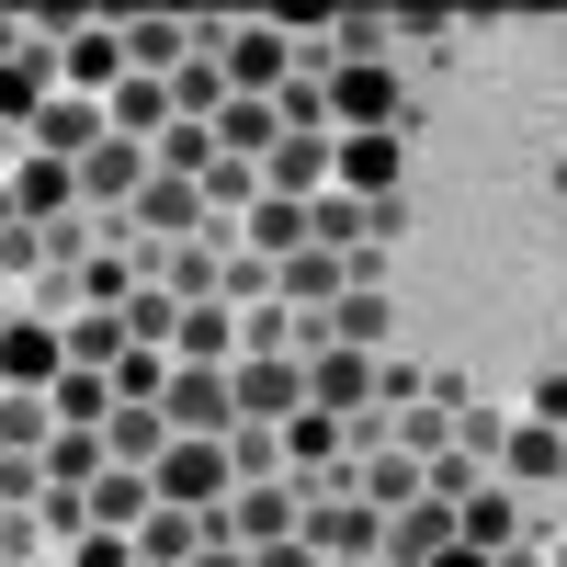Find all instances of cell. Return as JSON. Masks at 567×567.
<instances>
[{
	"mask_svg": "<svg viewBox=\"0 0 567 567\" xmlns=\"http://www.w3.org/2000/svg\"><path fill=\"white\" fill-rule=\"evenodd\" d=\"M159 420H171V443H227V432H239V398H227V374H216V363H171Z\"/></svg>",
	"mask_w": 567,
	"mask_h": 567,
	"instance_id": "obj_1",
	"label": "cell"
},
{
	"mask_svg": "<svg viewBox=\"0 0 567 567\" xmlns=\"http://www.w3.org/2000/svg\"><path fill=\"white\" fill-rule=\"evenodd\" d=\"M148 488L171 511H227V499H239V465H227V443H159Z\"/></svg>",
	"mask_w": 567,
	"mask_h": 567,
	"instance_id": "obj_2",
	"label": "cell"
},
{
	"mask_svg": "<svg viewBox=\"0 0 567 567\" xmlns=\"http://www.w3.org/2000/svg\"><path fill=\"white\" fill-rule=\"evenodd\" d=\"M227 398H239V420L284 432V420L307 409V363H296V352H250V363H227Z\"/></svg>",
	"mask_w": 567,
	"mask_h": 567,
	"instance_id": "obj_3",
	"label": "cell"
},
{
	"mask_svg": "<svg viewBox=\"0 0 567 567\" xmlns=\"http://www.w3.org/2000/svg\"><path fill=\"white\" fill-rule=\"evenodd\" d=\"M296 534H307V499L296 488H239V499L216 511V545H250V556L261 545H296Z\"/></svg>",
	"mask_w": 567,
	"mask_h": 567,
	"instance_id": "obj_4",
	"label": "cell"
},
{
	"mask_svg": "<svg viewBox=\"0 0 567 567\" xmlns=\"http://www.w3.org/2000/svg\"><path fill=\"white\" fill-rule=\"evenodd\" d=\"M23 136H34V159H69V171H80L114 125H103V103H91V91H45V114H34Z\"/></svg>",
	"mask_w": 567,
	"mask_h": 567,
	"instance_id": "obj_5",
	"label": "cell"
},
{
	"mask_svg": "<svg viewBox=\"0 0 567 567\" xmlns=\"http://www.w3.org/2000/svg\"><path fill=\"white\" fill-rule=\"evenodd\" d=\"M329 114H341V136H398V69L386 58H363L329 80Z\"/></svg>",
	"mask_w": 567,
	"mask_h": 567,
	"instance_id": "obj_6",
	"label": "cell"
},
{
	"mask_svg": "<svg viewBox=\"0 0 567 567\" xmlns=\"http://www.w3.org/2000/svg\"><path fill=\"white\" fill-rule=\"evenodd\" d=\"M69 420L45 386H0V465H45V443H58Z\"/></svg>",
	"mask_w": 567,
	"mask_h": 567,
	"instance_id": "obj_7",
	"label": "cell"
},
{
	"mask_svg": "<svg viewBox=\"0 0 567 567\" xmlns=\"http://www.w3.org/2000/svg\"><path fill=\"white\" fill-rule=\"evenodd\" d=\"M58 374H69V341L12 307V329H0V386H58Z\"/></svg>",
	"mask_w": 567,
	"mask_h": 567,
	"instance_id": "obj_8",
	"label": "cell"
},
{
	"mask_svg": "<svg viewBox=\"0 0 567 567\" xmlns=\"http://www.w3.org/2000/svg\"><path fill=\"white\" fill-rule=\"evenodd\" d=\"M318 182H329V136H296V125H284L272 159H261V194H272V205H318Z\"/></svg>",
	"mask_w": 567,
	"mask_h": 567,
	"instance_id": "obj_9",
	"label": "cell"
},
{
	"mask_svg": "<svg viewBox=\"0 0 567 567\" xmlns=\"http://www.w3.org/2000/svg\"><path fill=\"white\" fill-rule=\"evenodd\" d=\"M148 194V148L136 136H103V148L80 159V205H136Z\"/></svg>",
	"mask_w": 567,
	"mask_h": 567,
	"instance_id": "obj_10",
	"label": "cell"
},
{
	"mask_svg": "<svg viewBox=\"0 0 567 567\" xmlns=\"http://www.w3.org/2000/svg\"><path fill=\"white\" fill-rule=\"evenodd\" d=\"M80 511H91V534H136V523L159 511V488L136 477V465H103V477L80 488Z\"/></svg>",
	"mask_w": 567,
	"mask_h": 567,
	"instance_id": "obj_11",
	"label": "cell"
},
{
	"mask_svg": "<svg viewBox=\"0 0 567 567\" xmlns=\"http://www.w3.org/2000/svg\"><path fill=\"white\" fill-rule=\"evenodd\" d=\"M307 409H329V420H341V409H374V352H318V363H307Z\"/></svg>",
	"mask_w": 567,
	"mask_h": 567,
	"instance_id": "obj_12",
	"label": "cell"
},
{
	"mask_svg": "<svg viewBox=\"0 0 567 567\" xmlns=\"http://www.w3.org/2000/svg\"><path fill=\"white\" fill-rule=\"evenodd\" d=\"M329 159H341V182H352V194L363 205H398V136H341V148H329Z\"/></svg>",
	"mask_w": 567,
	"mask_h": 567,
	"instance_id": "obj_13",
	"label": "cell"
},
{
	"mask_svg": "<svg viewBox=\"0 0 567 567\" xmlns=\"http://www.w3.org/2000/svg\"><path fill=\"white\" fill-rule=\"evenodd\" d=\"M80 205V171L69 159H23V182H12V216H45V227H58Z\"/></svg>",
	"mask_w": 567,
	"mask_h": 567,
	"instance_id": "obj_14",
	"label": "cell"
},
{
	"mask_svg": "<svg viewBox=\"0 0 567 567\" xmlns=\"http://www.w3.org/2000/svg\"><path fill=\"white\" fill-rule=\"evenodd\" d=\"M125 216H136V227H148V239H182V227H194V216H205V194H194V182H159V171H148V194H136Z\"/></svg>",
	"mask_w": 567,
	"mask_h": 567,
	"instance_id": "obj_15",
	"label": "cell"
},
{
	"mask_svg": "<svg viewBox=\"0 0 567 567\" xmlns=\"http://www.w3.org/2000/svg\"><path fill=\"white\" fill-rule=\"evenodd\" d=\"M499 465H511V488H545V477H567V432H545V420H534V432L499 443Z\"/></svg>",
	"mask_w": 567,
	"mask_h": 567,
	"instance_id": "obj_16",
	"label": "cell"
},
{
	"mask_svg": "<svg viewBox=\"0 0 567 567\" xmlns=\"http://www.w3.org/2000/svg\"><path fill=\"white\" fill-rule=\"evenodd\" d=\"M272 136H284L272 103H227V114H216V159H272Z\"/></svg>",
	"mask_w": 567,
	"mask_h": 567,
	"instance_id": "obj_17",
	"label": "cell"
},
{
	"mask_svg": "<svg viewBox=\"0 0 567 567\" xmlns=\"http://www.w3.org/2000/svg\"><path fill=\"white\" fill-rule=\"evenodd\" d=\"M171 352L227 374V352H239V318H227V307H182V341H171Z\"/></svg>",
	"mask_w": 567,
	"mask_h": 567,
	"instance_id": "obj_18",
	"label": "cell"
},
{
	"mask_svg": "<svg viewBox=\"0 0 567 567\" xmlns=\"http://www.w3.org/2000/svg\"><path fill=\"white\" fill-rule=\"evenodd\" d=\"M58 58H69V91H114V80H125V45H114V23H91L80 45H58Z\"/></svg>",
	"mask_w": 567,
	"mask_h": 567,
	"instance_id": "obj_19",
	"label": "cell"
},
{
	"mask_svg": "<svg viewBox=\"0 0 567 567\" xmlns=\"http://www.w3.org/2000/svg\"><path fill=\"white\" fill-rule=\"evenodd\" d=\"M443 545H454V511H443V499H409V511H398V567H432Z\"/></svg>",
	"mask_w": 567,
	"mask_h": 567,
	"instance_id": "obj_20",
	"label": "cell"
},
{
	"mask_svg": "<svg viewBox=\"0 0 567 567\" xmlns=\"http://www.w3.org/2000/svg\"><path fill=\"white\" fill-rule=\"evenodd\" d=\"M329 454H341V420H329V409H296V420H284V465L329 477Z\"/></svg>",
	"mask_w": 567,
	"mask_h": 567,
	"instance_id": "obj_21",
	"label": "cell"
},
{
	"mask_svg": "<svg viewBox=\"0 0 567 567\" xmlns=\"http://www.w3.org/2000/svg\"><path fill=\"white\" fill-rule=\"evenodd\" d=\"M103 443L136 465V477H148V465H159V443H171V420H159V409H114V420H103Z\"/></svg>",
	"mask_w": 567,
	"mask_h": 567,
	"instance_id": "obj_22",
	"label": "cell"
},
{
	"mask_svg": "<svg viewBox=\"0 0 567 567\" xmlns=\"http://www.w3.org/2000/svg\"><path fill=\"white\" fill-rule=\"evenodd\" d=\"M34 114H45V45H23L0 69V125H34Z\"/></svg>",
	"mask_w": 567,
	"mask_h": 567,
	"instance_id": "obj_23",
	"label": "cell"
},
{
	"mask_svg": "<svg viewBox=\"0 0 567 567\" xmlns=\"http://www.w3.org/2000/svg\"><path fill=\"white\" fill-rule=\"evenodd\" d=\"M250 250H261V261H296V250H318V239H307V205H272V194H261V216H250Z\"/></svg>",
	"mask_w": 567,
	"mask_h": 567,
	"instance_id": "obj_24",
	"label": "cell"
},
{
	"mask_svg": "<svg viewBox=\"0 0 567 567\" xmlns=\"http://www.w3.org/2000/svg\"><path fill=\"white\" fill-rule=\"evenodd\" d=\"M125 341H182V296L171 284H136L125 296Z\"/></svg>",
	"mask_w": 567,
	"mask_h": 567,
	"instance_id": "obj_25",
	"label": "cell"
},
{
	"mask_svg": "<svg viewBox=\"0 0 567 567\" xmlns=\"http://www.w3.org/2000/svg\"><path fill=\"white\" fill-rule=\"evenodd\" d=\"M69 567H136V545H125V534H80Z\"/></svg>",
	"mask_w": 567,
	"mask_h": 567,
	"instance_id": "obj_26",
	"label": "cell"
},
{
	"mask_svg": "<svg viewBox=\"0 0 567 567\" xmlns=\"http://www.w3.org/2000/svg\"><path fill=\"white\" fill-rule=\"evenodd\" d=\"M534 420H545V432H567V363H545V386H534Z\"/></svg>",
	"mask_w": 567,
	"mask_h": 567,
	"instance_id": "obj_27",
	"label": "cell"
},
{
	"mask_svg": "<svg viewBox=\"0 0 567 567\" xmlns=\"http://www.w3.org/2000/svg\"><path fill=\"white\" fill-rule=\"evenodd\" d=\"M250 567H318V545H307V534H296V545H261Z\"/></svg>",
	"mask_w": 567,
	"mask_h": 567,
	"instance_id": "obj_28",
	"label": "cell"
},
{
	"mask_svg": "<svg viewBox=\"0 0 567 567\" xmlns=\"http://www.w3.org/2000/svg\"><path fill=\"white\" fill-rule=\"evenodd\" d=\"M23 58V12H0V69H12Z\"/></svg>",
	"mask_w": 567,
	"mask_h": 567,
	"instance_id": "obj_29",
	"label": "cell"
},
{
	"mask_svg": "<svg viewBox=\"0 0 567 567\" xmlns=\"http://www.w3.org/2000/svg\"><path fill=\"white\" fill-rule=\"evenodd\" d=\"M432 567H499V556H477V545H443V556H432Z\"/></svg>",
	"mask_w": 567,
	"mask_h": 567,
	"instance_id": "obj_30",
	"label": "cell"
},
{
	"mask_svg": "<svg viewBox=\"0 0 567 567\" xmlns=\"http://www.w3.org/2000/svg\"><path fill=\"white\" fill-rule=\"evenodd\" d=\"M194 567H250V556H239V545H205V556H194Z\"/></svg>",
	"mask_w": 567,
	"mask_h": 567,
	"instance_id": "obj_31",
	"label": "cell"
},
{
	"mask_svg": "<svg viewBox=\"0 0 567 567\" xmlns=\"http://www.w3.org/2000/svg\"><path fill=\"white\" fill-rule=\"evenodd\" d=\"M0 239H12V182H0Z\"/></svg>",
	"mask_w": 567,
	"mask_h": 567,
	"instance_id": "obj_32",
	"label": "cell"
},
{
	"mask_svg": "<svg viewBox=\"0 0 567 567\" xmlns=\"http://www.w3.org/2000/svg\"><path fill=\"white\" fill-rule=\"evenodd\" d=\"M0 329H12V307H0Z\"/></svg>",
	"mask_w": 567,
	"mask_h": 567,
	"instance_id": "obj_33",
	"label": "cell"
}]
</instances>
